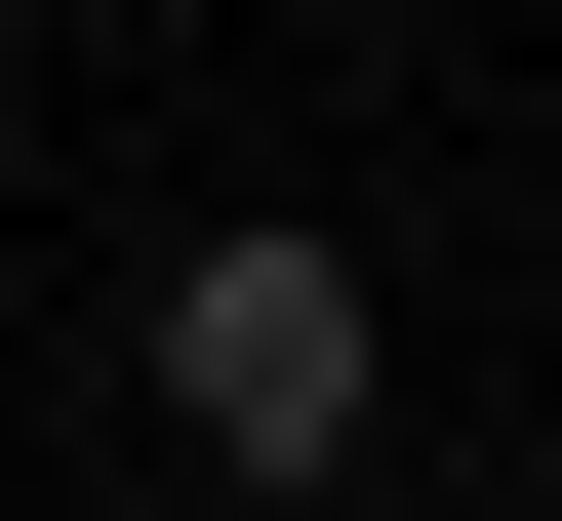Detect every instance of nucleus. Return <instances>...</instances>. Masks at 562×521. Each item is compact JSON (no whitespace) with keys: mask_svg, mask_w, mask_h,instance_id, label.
I'll return each instance as SVG.
<instances>
[{"mask_svg":"<svg viewBox=\"0 0 562 521\" xmlns=\"http://www.w3.org/2000/svg\"><path fill=\"white\" fill-rule=\"evenodd\" d=\"M362 401H402V281L322 241V201L161 241V441H201V482H362Z\"/></svg>","mask_w":562,"mask_h":521,"instance_id":"1","label":"nucleus"}]
</instances>
